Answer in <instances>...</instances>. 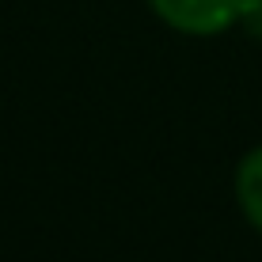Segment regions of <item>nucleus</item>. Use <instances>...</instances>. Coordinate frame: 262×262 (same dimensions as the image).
<instances>
[{"label": "nucleus", "instance_id": "obj_1", "mask_svg": "<svg viewBox=\"0 0 262 262\" xmlns=\"http://www.w3.org/2000/svg\"><path fill=\"white\" fill-rule=\"evenodd\" d=\"M148 4L167 27L209 38V34H221L232 23H239L247 0H148Z\"/></svg>", "mask_w": 262, "mask_h": 262}, {"label": "nucleus", "instance_id": "obj_2", "mask_svg": "<svg viewBox=\"0 0 262 262\" xmlns=\"http://www.w3.org/2000/svg\"><path fill=\"white\" fill-rule=\"evenodd\" d=\"M236 198L251 224L262 232V144L251 148L236 167Z\"/></svg>", "mask_w": 262, "mask_h": 262}, {"label": "nucleus", "instance_id": "obj_3", "mask_svg": "<svg viewBox=\"0 0 262 262\" xmlns=\"http://www.w3.org/2000/svg\"><path fill=\"white\" fill-rule=\"evenodd\" d=\"M243 23H247V31L251 34H258L262 38V0H247V4H243V15H239Z\"/></svg>", "mask_w": 262, "mask_h": 262}]
</instances>
